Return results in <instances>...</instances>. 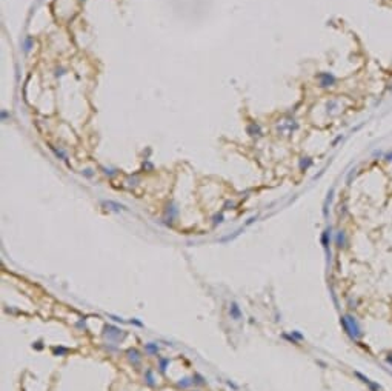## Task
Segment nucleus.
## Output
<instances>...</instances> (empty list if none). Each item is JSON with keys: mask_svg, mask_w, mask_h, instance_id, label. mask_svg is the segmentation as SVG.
Returning <instances> with one entry per match:
<instances>
[{"mask_svg": "<svg viewBox=\"0 0 392 391\" xmlns=\"http://www.w3.org/2000/svg\"><path fill=\"white\" fill-rule=\"evenodd\" d=\"M231 316H232V319H235V320H239L240 316H242V313H240L237 303H232V305H231Z\"/></svg>", "mask_w": 392, "mask_h": 391, "instance_id": "2", "label": "nucleus"}, {"mask_svg": "<svg viewBox=\"0 0 392 391\" xmlns=\"http://www.w3.org/2000/svg\"><path fill=\"white\" fill-rule=\"evenodd\" d=\"M105 331H108V334L112 336H120V330L115 327H105Z\"/></svg>", "mask_w": 392, "mask_h": 391, "instance_id": "4", "label": "nucleus"}, {"mask_svg": "<svg viewBox=\"0 0 392 391\" xmlns=\"http://www.w3.org/2000/svg\"><path fill=\"white\" fill-rule=\"evenodd\" d=\"M335 82H337L335 75L331 74V73H321V74H318V83H320L321 88L332 86V85H335Z\"/></svg>", "mask_w": 392, "mask_h": 391, "instance_id": "1", "label": "nucleus"}, {"mask_svg": "<svg viewBox=\"0 0 392 391\" xmlns=\"http://www.w3.org/2000/svg\"><path fill=\"white\" fill-rule=\"evenodd\" d=\"M146 350H148L149 353H152V354H157V351H158L157 345H152V343H148V345H146Z\"/></svg>", "mask_w": 392, "mask_h": 391, "instance_id": "5", "label": "nucleus"}, {"mask_svg": "<svg viewBox=\"0 0 392 391\" xmlns=\"http://www.w3.org/2000/svg\"><path fill=\"white\" fill-rule=\"evenodd\" d=\"M191 382H188V379H185V382H178V387H188Z\"/></svg>", "mask_w": 392, "mask_h": 391, "instance_id": "7", "label": "nucleus"}, {"mask_svg": "<svg viewBox=\"0 0 392 391\" xmlns=\"http://www.w3.org/2000/svg\"><path fill=\"white\" fill-rule=\"evenodd\" d=\"M384 159H386V160H392V152H388Z\"/></svg>", "mask_w": 392, "mask_h": 391, "instance_id": "8", "label": "nucleus"}, {"mask_svg": "<svg viewBox=\"0 0 392 391\" xmlns=\"http://www.w3.org/2000/svg\"><path fill=\"white\" fill-rule=\"evenodd\" d=\"M128 356H129L131 360H134V363H137V362L140 360V356L137 353V350H129V351H128Z\"/></svg>", "mask_w": 392, "mask_h": 391, "instance_id": "3", "label": "nucleus"}, {"mask_svg": "<svg viewBox=\"0 0 392 391\" xmlns=\"http://www.w3.org/2000/svg\"><path fill=\"white\" fill-rule=\"evenodd\" d=\"M166 363H168V359H160V370H162V371H165V370H166V368H165V367H166Z\"/></svg>", "mask_w": 392, "mask_h": 391, "instance_id": "6", "label": "nucleus"}]
</instances>
